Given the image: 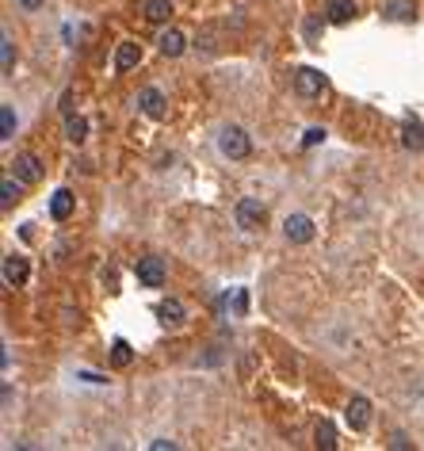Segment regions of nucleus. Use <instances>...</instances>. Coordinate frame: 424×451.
Segmentation results:
<instances>
[{
    "label": "nucleus",
    "instance_id": "12",
    "mask_svg": "<svg viewBox=\"0 0 424 451\" xmlns=\"http://www.w3.org/2000/svg\"><path fill=\"white\" fill-rule=\"evenodd\" d=\"M141 12H146L149 23H168V20H172V0H146Z\"/></svg>",
    "mask_w": 424,
    "mask_h": 451
},
{
    "label": "nucleus",
    "instance_id": "15",
    "mask_svg": "<svg viewBox=\"0 0 424 451\" xmlns=\"http://www.w3.org/2000/svg\"><path fill=\"white\" fill-rule=\"evenodd\" d=\"M401 142H405V149H424V127L417 123V119H405V130H401Z\"/></svg>",
    "mask_w": 424,
    "mask_h": 451
},
{
    "label": "nucleus",
    "instance_id": "9",
    "mask_svg": "<svg viewBox=\"0 0 424 451\" xmlns=\"http://www.w3.org/2000/svg\"><path fill=\"white\" fill-rule=\"evenodd\" d=\"M73 206H77V195L61 187V192L50 195V218H54V222H65V218L73 214Z\"/></svg>",
    "mask_w": 424,
    "mask_h": 451
},
{
    "label": "nucleus",
    "instance_id": "29",
    "mask_svg": "<svg viewBox=\"0 0 424 451\" xmlns=\"http://www.w3.org/2000/svg\"><path fill=\"white\" fill-rule=\"evenodd\" d=\"M165 447H168V451H172L176 444H172V440H153V451H165Z\"/></svg>",
    "mask_w": 424,
    "mask_h": 451
},
{
    "label": "nucleus",
    "instance_id": "13",
    "mask_svg": "<svg viewBox=\"0 0 424 451\" xmlns=\"http://www.w3.org/2000/svg\"><path fill=\"white\" fill-rule=\"evenodd\" d=\"M352 16H355L352 0H329V4H325V20L329 23H348Z\"/></svg>",
    "mask_w": 424,
    "mask_h": 451
},
{
    "label": "nucleus",
    "instance_id": "11",
    "mask_svg": "<svg viewBox=\"0 0 424 451\" xmlns=\"http://www.w3.org/2000/svg\"><path fill=\"white\" fill-rule=\"evenodd\" d=\"M413 0H390V4L382 8V20H390V23H409L413 20Z\"/></svg>",
    "mask_w": 424,
    "mask_h": 451
},
{
    "label": "nucleus",
    "instance_id": "7",
    "mask_svg": "<svg viewBox=\"0 0 424 451\" xmlns=\"http://www.w3.org/2000/svg\"><path fill=\"white\" fill-rule=\"evenodd\" d=\"M165 92L161 88H146L138 96V107H141V115H149V119H165Z\"/></svg>",
    "mask_w": 424,
    "mask_h": 451
},
{
    "label": "nucleus",
    "instance_id": "1",
    "mask_svg": "<svg viewBox=\"0 0 424 451\" xmlns=\"http://www.w3.org/2000/svg\"><path fill=\"white\" fill-rule=\"evenodd\" d=\"M218 153L230 157V161H245V157L252 153L249 134H245L241 127H222V134H218Z\"/></svg>",
    "mask_w": 424,
    "mask_h": 451
},
{
    "label": "nucleus",
    "instance_id": "6",
    "mask_svg": "<svg viewBox=\"0 0 424 451\" xmlns=\"http://www.w3.org/2000/svg\"><path fill=\"white\" fill-rule=\"evenodd\" d=\"M348 425L355 432H367V425H371V402L363 394H352V402H348Z\"/></svg>",
    "mask_w": 424,
    "mask_h": 451
},
{
    "label": "nucleus",
    "instance_id": "18",
    "mask_svg": "<svg viewBox=\"0 0 424 451\" xmlns=\"http://www.w3.org/2000/svg\"><path fill=\"white\" fill-rule=\"evenodd\" d=\"M161 322H165V325H180V322H184V303H176V298H165V303H161Z\"/></svg>",
    "mask_w": 424,
    "mask_h": 451
},
{
    "label": "nucleus",
    "instance_id": "2",
    "mask_svg": "<svg viewBox=\"0 0 424 451\" xmlns=\"http://www.w3.org/2000/svg\"><path fill=\"white\" fill-rule=\"evenodd\" d=\"M283 238H287L290 245H310V241H314V218H310V214H287Z\"/></svg>",
    "mask_w": 424,
    "mask_h": 451
},
{
    "label": "nucleus",
    "instance_id": "14",
    "mask_svg": "<svg viewBox=\"0 0 424 451\" xmlns=\"http://www.w3.org/2000/svg\"><path fill=\"white\" fill-rule=\"evenodd\" d=\"M23 279H27V260L23 257H4V283L20 287Z\"/></svg>",
    "mask_w": 424,
    "mask_h": 451
},
{
    "label": "nucleus",
    "instance_id": "10",
    "mask_svg": "<svg viewBox=\"0 0 424 451\" xmlns=\"http://www.w3.org/2000/svg\"><path fill=\"white\" fill-rule=\"evenodd\" d=\"M138 62H141V46H138V42H119V50H115V69L126 73V69H134Z\"/></svg>",
    "mask_w": 424,
    "mask_h": 451
},
{
    "label": "nucleus",
    "instance_id": "19",
    "mask_svg": "<svg viewBox=\"0 0 424 451\" xmlns=\"http://www.w3.org/2000/svg\"><path fill=\"white\" fill-rule=\"evenodd\" d=\"M12 58H16V50H12V35L0 31V69H4V73H12Z\"/></svg>",
    "mask_w": 424,
    "mask_h": 451
},
{
    "label": "nucleus",
    "instance_id": "20",
    "mask_svg": "<svg viewBox=\"0 0 424 451\" xmlns=\"http://www.w3.org/2000/svg\"><path fill=\"white\" fill-rule=\"evenodd\" d=\"M130 360H134V352H130L126 341H115V344H111V363H115V368H126Z\"/></svg>",
    "mask_w": 424,
    "mask_h": 451
},
{
    "label": "nucleus",
    "instance_id": "21",
    "mask_svg": "<svg viewBox=\"0 0 424 451\" xmlns=\"http://www.w3.org/2000/svg\"><path fill=\"white\" fill-rule=\"evenodd\" d=\"M20 176H16V180H4V184H0V203H4V206H12L16 199H20Z\"/></svg>",
    "mask_w": 424,
    "mask_h": 451
},
{
    "label": "nucleus",
    "instance_id": "16",
    "mask_svg": "<svg viewBox=\"0 0 424 451\" xmlns=\"http://www.w3.org/2000/svg\"><path fill=\"white\" fill-rule=\"evenodd\" d=\"M157 42H161V54H165V58H180V54H184V46H187V39H184L180 31H165Z\"/></svg>",
    "mask_w": 424,
    "mask_h": 451
},
{
    "label": "nucleus",
    "instance_id": "25",
    "mask_svg": "<svg viewBox=\"0 0 424 451\" xmlns=\"http://www.w3.org/2000/svg\"><path fill=\"white\" fill-rule=\"evenodd\" d=\"M317 142H325V130H322V127H310L306 138H302V146L310 149V146H317Z\"/></svg>",
    "mask_w": 424,
    "mask_h": 451
},
{
    "label": "nucleus",
    "instance_id": "23",
    "mask_svg": "<svg viewBox=\"0 0 424 451\" xmlns=\"http://www.w3.org/2000/svg\"><path fill=\"white\" fill-rule=\"evenodd\" d=\"M325 31V20L322 16H310V20L302 23V35H306V42H317V35Z\"/></svg>",
    "mask_w": 424,
    "mask_h": 451
},
{
    "label": "nucleus",
    "instance_id": "24",
    "mask_svg": "<svg viewBox=\"0 0 424 451\" xmlns=\"http://www.w3.org/2000/svg\"><path fill=\"white\" fill-rule=\"evenodd\" d=\"M0 130H4L0 138H12V134H16V111L8 107V103L0 107Z\"/></svg>",
    "mask_w": 424,
    "mask_h": 451
},
{
    "label": "nucleus",
    "instance_id": "26",
    "mask_svg": "<svg viewBox=\"0 0 424 451\" xmlns=\"http://www.w3.org/2000/svg\"><path fill=\"white\" fill-rule=\"evenodd\" d=\"M233 306H237V314H245V310H249V291H237V303Z\"/></svg>",
    "mask_w": 424,
    "mask_h": 451
},
{
    "label": "nucleus",
    "instance_id": "22",
    "mask_svg": "<svg viewBox=\"0 0 424 451\" xmlns=\"http://www.w3.org/2000/svg\"><path fill=\"white\" fill-rule=\"evenodd\" d=\"M317 447H325V451L336 447V432H333V425H329V421H322V425H317Z\"/></svg>",
    "mask_w": 424,
    "mask_h": 451
},
{
    "label": "nucleus",
    "instance_id": "27",
    "mask_svg": "<svg viewBox=\"0 0 424 451\" xmlns=\"http://www.w3.org/2000/svg\"><path fill=\"white\" fill-rule=\"evenodd\" d=\"M16 4H20L23 12H39V8H42V0H16Z\"/></svg>",
    "mask_w": 424,
    "mask_h": 451
},
{
    "label": "nucleus",
    "instance_id": "5",
    "mask_svg": "<svg viewBox=\"0 0 424 451\" xmlns=\"http://www.w3.org/2000/svg\"><path fill=\"white\" fill-rule=\"evenodd\" d=\"M295 92H298L302 100H317V96L325 92V73L310 69V65H306V69H298V73H295Z\"/></svg>",
    "mask_w": 424,
    "mask_h": 451
},
{
    "label": "nucleus",
    "instance_id": "4",
    "mask_svg": "<svg viewBox=\"0 0 424 451\" xmlns=\"http://www.w3.org/2000/svg\"><path fill=\"white\" fill-rule=\"evenodd\" d=\"M264 222H268V211H264V203L252 199V195H245V199L237 203V226L252 233V230H260Z\"/></svg>",
    "mask_w": 424,
    "mask_h": 451
},
{
    "label": "nucleus",
    "instance_id": "28",
    "mask_svg": "<svg viewBox=\"0 0 424 451\" xmlns=\"http://www.w3.org/2000/svg\"><path fill=\"white\" fill-rule=\"evenodd\" d=\"M390 447H398V451H401V447H409V440H405V436H401V432H394V440H390Z\"/></svg>",
    "mask_w": 424,
    "mask_h": 451
},
{
    "label": "nucleus",
    "instance_id": "3",
    "mask_svg": "<svg viewBox=\"0 0 424 451\" xmlns=\"http://www.w3.org/2000/svg\"><path fill=\"white\" fill-rule=\"evenodd\" d=\"M134 276H138L141 287H165V276H168L165 257H141L138 268H134Z\"/></svg>",
    "mask_w": 424,
    "mask_h": 451
},
{
    "label": "nucleus",
    "instance_id": "8",
    "mask_svg": "<svg viewBox=\"0 0 424 451\" xmlns=\"http://www.w3.org/2000/svg\"><path fill=\"white\" fill-rule=\"evenodd\" d=\"M16 176H20L23 184H39L42 180V161L35 153H20L16 157Z\"/></svg>",
    "mask_w": 424,
    "mask_h": 451
},
{
    "label": "nucleus",
    "instance_id": "17",
    "mask_svg": "<svg viewBox=\"0 0 424 451\" xmlns=\"http://www.w3.org/2000/svg\"><path fill=\"white\" fill-rule=\"evenodd\" d=\"M65 138H69L73 146H81L84 138H88V119H81V115H65Z\"/></svg>",
    "mask_w": 424,
    "mask_h": 451
}]
</instances>
